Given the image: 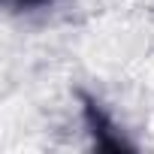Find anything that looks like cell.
<instances>
[{
  "mask_svg": "<svg viewBox=\"0 0 154 154\" xmlns=\"http://www.w3.org/2000/svg\"><path fill=\"white\" fill-rule=\"evenodd\" d=\"M79 97V109H82V121L85 130L91 136V145L97 151H136V145L127 139V133L118 127V121L112 118V112L103 106V100H97L88 91H75Z\"/></svg>",
  "mask_w": 154,
  "mask_h": 154,
  "instance_id": "1",
  "label": "cell"
},
{
  "mask_svg": "<svg viewBox=\"0 0 154 154\" xmlns=\"http://www.w3.org/2000/svg\"><path fill=\"white\" fill-rule=\"evenodd\" d=\"M60 3V0H3V6L12 15H36V12H48Z\"/></svg>",
  "mask_w": 154,
  "mask_h": 154,
  "instance_id": "2",
  "label": "cell"
}]
</instances>
